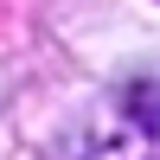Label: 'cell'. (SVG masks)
Returning a JSON list of instances; mask_svg holds the SVG:
<instances>
[{"label": "cell", "instance_id": "1", "mask_svg": "<svg viewBox=\"0 0 160 160\" xmlns=\"http://www.w3.org/2000/svg\"><path fill=\"white\" fill-rule=\"evenodd\" d=\"M77 160H160V83H128L77 135Z\"/></svg>", "mask_w": 160, "mask_h": 160}]
</instances>
